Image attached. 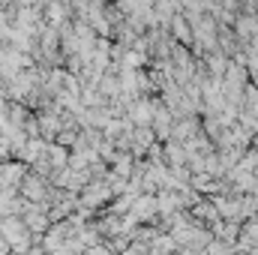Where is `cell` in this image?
<instances>
[{"mask_svg": "<svg viewBox=\"0 0 258 255\" xmlns=\"http://www.w3.org/2000/svg\"><path fill=\"white\" fill-rule=\"evenodd\" d=\"M129 213H132L135 219H141V222H150V219H156V213H159V201H156V195H153V192H144V195H138V198L132 201Z\"/></svg>", "mask_w": 258, "mask_h": 255, "instance_id": "obj_1", "label": "cell"}, {"mask_svg": "<svg viewBox=\"0 0 258 255\" xmlns=\"http://www.w3.org/2000/svg\"><path fill=\"white\" fill-rule=\"evenodd\" d=\"M21 189H24V198H27V201H36V204H39V201L45 198V186H42L39 177H30V174H27V180L21 183Z\"/></svg>", "mask_w": 258, "mask_h": 255, "instance_id": "obj_2", "label": "cell"}, {"mask_svg": "<svg viewBox=\"0 0 258 255\" xmlns=\"http://www.w3.org/2000/svg\"><path fill=\"white\" fill-rule=\"evenodd\" d=\"M234 24H237L240 39H255V36H258V18H255V15H249V18L243 15V18H237Z\"/></svg>", "mask_w": 258, "mask_h": 255, "instance_id": "obj_3", "label": "cell"}, {"mask_svg": "<svg viewBox=\"0 0 258 255\" xmlns=\"http://www.w3.org/2000/svg\"><path fill=\"white\" fill-rule=\"evenodd\" d=\"M168 24H171L174 36H180L183 42H189V39H192V30H189V21H186V18H174V21H168Z\"/></svg>", "mask_w": 258, "mask_h": 255, "instance_id": "obj_4", "label": "cell"}, {"mask_svg": "<svg viewBox=\"0 0 258 255\" xmlns=\"http://www.w3.org/2000/svg\"><path fill=\"white\" fill-rule=\"evenodd\" d=\"M42 129H45V138H54L60 132V120L54 114H42Z\"/></svg>", "mask_w": 258, "mask_h": 255, "instance_id": "obj_5", "label": "cell"}, {"mask_svg": "<svg viewBox=\"0 0 258 255\" xmlns=\"http://www.w3.org/2000/svg\"><path fill=\"white\" fill-rule=\"evenodd\" d=\"M228 252H231V246L222 243V240H213V243L207 246V255H228Z\"/></svg>", "mask_w": 258, "mask_h": 255, "instance_id": "obj_6", "label": "cell"}]
</instances>
